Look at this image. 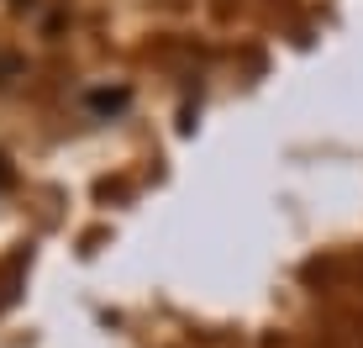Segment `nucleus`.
Returning a JSON list of instances; mask_svg holds the SVG:
<instances>
[{"mask_svg":"<svg viewBox=\"0 0 363 348\" xmlns=\"http://www.w3.org/2000/svg\"><path fill=\"white\" fill-rule=\"evenodd\" d=\"M11 190V164H6V153H0V195Z\"/></svg>","mask_w":363,"mask_h":348,"instance_id":"1","label":"nucleus"}]
</instances>
